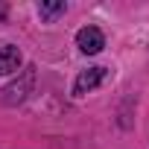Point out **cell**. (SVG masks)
Returning <instances> with one entry per match:
<instances>
[{"instance_id":"obj_4","label":"cell","mask_w":149,"mask_h":149,"mask_svg":"<svg viewBox=\"0 0 149 149\" xmlns=\"http://www.w3.org/2000/svg\"><path fill=\"white\" fill-rule=\"evenodd\" d=\"M67 12V6L61 3V0H53V3H38V15L44 18V21H56L58 15H64Z\"/></svg>"},{"instance_id":"obj_2","label":"cell","mask_w":149,"mask_h":149,"mask_svg":"<svg viewBox=\"0 0 149 149\" xmlns=\"http://www.w3.org/2000/svg\"><path fill=\"white\" fill-rule=\"evenodd\" d=\"M76 47H79V53H85V56H97V53L105 47L102 29H100V26H82V29L76 32Z\"/></svg>"},{"instance_id":"obj_3","label":"cell","mask_w":149,"mask_h":149,"mask_svg":"<svg viewBox=\"0 0 149 149\" xmlns=\"http://www.w3.org/2000/svg\"><path fill=\"white\" fill-rule=\"evenodd\" d=\"M21 50L15 44H3L0 47V76H9V73H15L21 67Z\"/></svg>"},{"instance_id":"obj_1","label":"cell","mask_w":149,"mask_h":149,"mask_svg":"<svg viewBox=\"0 0 149 149\" xmlns=\"http://www.w3.org/2000/svg\"><path fill=\"white\" fill-rule=\"evenodd\" d=\"M105 79H108V67H88V70H82L79 76H76V82H73V97L91 94V91L100 88Z\"/></svg>"}]
</instances>
